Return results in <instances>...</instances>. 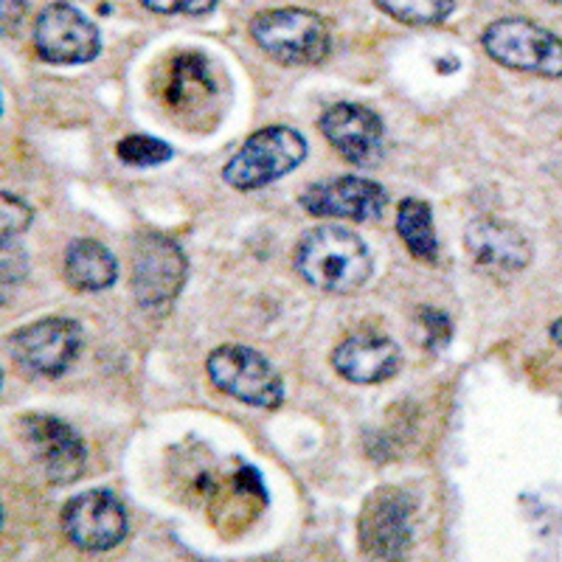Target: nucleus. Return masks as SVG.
Masks as SVG:
<instances>
[{
	"instance_id": "obj_9",
	"label": "nucleus",
	"mask_w": 562,
	"mask_h": 562,
	"mask_svg": "<svg viewBox=\"0 0 562 562\" xmlns=\"http://www.w3.org/2000/svg\"><path fill=\"white\" fill-rule=\"evenodd\" d=\"M414 498L396 486H380L360 512V551L374 560L405 557L414 537Z\"/></svg>"
},
{
	"instance_id": "obj_15",
	"label": "nucleus",
	"mask_w": 562,
	"mask_h": 562,
	"mask_svg": "<svg viewBox=\"0 0 562 562\" xmlns=\"http://www.w3.org/2000/svg\"><path fill=\"white\" fill-rule=\"evenodd\" d=\"M403 366V351L380 333H355L333 351V369L358 385H378L391 380Z\"/></svg>"
},
{
	"instance_id": "obj_5",
	"label": "nucleus",
	"mask_w": 562,
	"mask_h": 562,
	"mask_svg": "<svg viewBox=\"0 0 562 562\" xmlns=\"http://www.w3.org/2000/svg\"><path fill=\"white\" fill-rule=\"evenodd\" d=\"M484 52L504 68L535 77H562V40L551 29L526 18H501L481 34Z\"/></svg>"
},
{
	"instance_id": "obj_7",
	"label": "nucleus",
	"mask_w": 562,
	"mask_h": 562,
	"mask_svg": "<svg viewBox=\"0 0 562 562\" xmlns=\"http://www.w3.org/2000/svg\"><path fill=\"white\" fill-rule=\"evenodd\" d=\"M82 326L74 318L52 315V318L34 321L20 326L9 335L7 349L20 369L37 378H59L74 366L82 351Z\"/></svg>"
},
{
	"instance_id": "obj_25",
	"label": "nucleus",
	"mask_w": 562,
	"mask_h": 562,
	"mask_svg": "<svg viewBox=\"0 0 562 562\" xmlns=\"http://www.w3.org/2000/svg\"><path fill=\"white\" fill-rule=\"evenodd\" d=\"M23 3H26V0H3V32H9V26H18Z\"/></svg>"
},
{
	"instance_id": "obj_22",
	"label": "nucleus",
	"mask_w": 562,
	"mask_h": 562,
	"mask_svg": "<svg viewBox=\"0 0 562 562\" xmlns=\"http://www.w3.org/2000/svg\"><path fill=\"white\" fill-rule=\"evenodd\" d=\"M419 321L425 326V346L430 351H439L450 344V338H453V324H450L448 315L439 313V310L422 307Z\"/></svg>"
},
{
	"instance_id": "obj_16",
	"label": "nucleus",
	"mask_w": 562,
	"mask_h": 562,
	"mask_svg": "<svg viewBox=\"0 0 562 562\" xmlns=\"http://www.w3.org/2000/svg\"><path fill=\"white\" fill-rule=\"evenodd\" d=\"M65 281L79 293H102L119 279L115 256L97 239H74L65 250Z\"/></svg>"
},
{
	"instance_id": "obj_14",
	"label": "nucleus",
	"mask_w": 562,
	"mask_h": 562,
	"mask_svg": "<svg viewBox=\"0 0 562 562\" xmlns=\"http://www.w3.org/2000/svg\"><path fill=\"white\" fill-rule=\"evenodd\" d=\"M464 243L473 262L486 273H520L531 262L529 239L506 220L475 217L467 225Z\"/></svg>"
},
{
	"instance_id": "obj_12",
	"label": "nucleus",
	"mask_w": 562,
	"mask_h": 562,
	"mask_svg": "<svg viewBox=\"0 0 562 562\" xmlns=\"http://www.w3.org/2000/svg\"><path fill=\"white\" fill-rule=\"evenodd\" d=\"M29 448L37 456L45 479L63 486L77 481L85 470V441L68 422L48 414H29L20 419Z\"/></svg>"
},
{
	"instance_id": "obj_4",
	"label": "nucleus",
	"mask_w": 562,
	"mask_h": 562,
	"mask_svg": "<svg viewBox=\"0 0 562 562\" xmlns=\"http://www.w3.org/2000/svg\"><path fill=\"white\" fill-rule=\"evenodd\" d=\"M189 262L175 239L158 231H140L133 243L130 290L147 313H164L186 284Z\"/></svg>"
},
{
	"instance_id": "obj_23",
	"label": "nucleus",
	"mask_w": 562,
	"mask_h": 562,
	"mask_svg": "<svg viewBox=\"0 0 562 562\" xmlns=\"http://www.w3.org/2000/svg\"><path fill=\"white\" fill-rule=\"evenodd\" d=\"M149 12L158 14H209L220 0H140Z\"/></svg>"
},
{
	"instance_id": "obj_19",
	"label": "nucleus",
	"mask_w": 562,
	"mask_h": 562,
	"mask_svg": "<svg viewBox=\"0 0 562 562\" xmlns=\"http://www.w3.org/2000/svg\"><path fill=\"white\" fill-rule=\"evenodd\" d=\"M374 7L403 26H441L456 12V0H374Z\"/></svg>"
},
{
	"instance_id": "obj_17",
	"label": "nucleus",
	"mask_w": 562,
	"mask_h": 562,
	"mask_svg": "<svg viewBox=\"0 0 562 562\" xmlns=\"http://www.w3.org/2000/svg\"><path fill=\"white\" fill-rule=\"evenodd\" d=\"M396 234L405 243L411 256L422 262H434L439 256V239L434 228V209L428 200L405 198L396 205Z\"/></svg>"
},
{
	"instance_id": "obj_20",
	"label": "nucleus",
	"mask_w": 562,
	"mask_h": 562,
	"mask_svg": "<svg viewBox=\"0 0 562 562\" xmlns=\"http://www.w3.org/2000/svg\"><path fill=\"white\" fill-rule=\"evenodd\" d=\"M115 155L127 167H160L172 158V147L167 140L153 138V135H127L124 140H119Z\"/></svg>"
},
{
	"instance_id": "obj_27",
	"label": "nucleus",
	"mask_w": 562,
	"mask_h": 562,
	"mask_svg": "<svg viewBox=\"0 0 562 562\" xmlns=\"http://www.w3.org/2000/svg\"><path fill=\"white\" fill-rule=\"evenodd\" d=\"M549 3H562V0H549Z\"/></svg>"
},
{
	"instance_id": "obj_6",
	"label": "nucleus",
	"mask_w": 562,
	"mask_h": 562,
	"mask_svg": "<svg viewBox=\"0 0 562 562\" xmlns=\"http://www.w3.org/2000/svg\"><path fill=\"white\" fill-rule=\"evenodd\" d=\"M211 383L250 408L273 411L284 403V380L265 355L237 344L217 346L205 360Z\"/></svg>"
},
{
	"instance_id": "obj_21",
	"label": "nucleus",
	"mask_w": 562,
	"mask_h": 562,
	"mask_svg": "<svg viewBox=\"0 0 562 562\" xmlns=\"http://www.w3.org/2000/svg\"><path fill=\"white\" fill-rule=\"evenodd\" d=\"M0 211H3V239H18L20 234H26L34 220L32 205L23 203L20 198H12V194H3Z\"/></svg>"
},
{
	"instance_id": "obj_1",
	"label": "nucleus",
	"mask_w": 562,
	"mask_h": 562,
	"mask_svg": "<svg viewBox=\"0 0 562 562\" xmlns=\"http://www.w3.org/2000/svg\"><path fill=\"white\" fill-rule=\"evenodd\" d=\"M295 270L315 290L349 295L371 279L374 259L355 231L344 225H318L299 239Z\"/></svg>"
},
{
	"instance_id": "obj_24",
	"label": "nucleus",
	"mask_w": 562,
	"mask_h": 562,
	"mask_svg": "<svg viewBox=\"0 0 562 562\" xmlns=\"http://www.w3.org/2000/svg\"><path fill=\"white\" fill-rule=\"evenodd\" d=\"M26 276V254L18 245V239H3V288L18 284Z\"/></svg>"
},
{
	"instance_id": "obj_26",
	"label": "nucleus",
	"mask_w": 562,
	"mask_h": 562,
	"mask_svg": "<svg viewBox=\"0 0 562 562\" xmlns=\"http://www.w3.org/2000/svg\"><path fill=\"white\" fill-rule=\"evenodd\" d=\"M549 335H551V340H554V344L562 349V315L549 326Z\"/></svg>"
},
{
	"instance_id": "obj_13",
	"label": "nucleus",
	"mask_w": 562,
	"mask_h": 562,
	"mask_svg": "<svg viewBox=\"0 0 562 562\" xmlns=\"http://www.w3.org/2000/svg\"><path fill=\"white\" fill-rule=\"evenodd\" d=\"M321 133L355 167H371L383 155V122L371 108L355 102H338L326 108L318 122Z\"/></svg>"
},
{
	"instance_id": "obj_10",
	"label": "nucleus",
	"mask_w": 562,
	"mask_h": 562,
	"mask_svg": "<svg viewBox=\"0 0 562 562\" xmlns=\"http://www.w3.org/2000/svg\"><path fill=\"white\" fill-rule=\"evenodd\" d=\"M127 509L113 492L88 490L63 509V531L82 551H110L127 537Z\"/></svg>"
},
{
	"instance_id": "obj_18",
	"label": "nucleus",
	"mask_w": 562,
	"mask_h": 562,
	"mask_svg": "<svg viewBox=\"0 0 562 562\" xmlns=\"http://www.w3.org/2000/svg\"><path fill=\"white\" fill-rule=\"evenodd\" d=\"M211 93H214V79L209 74V63L200 54H183L175 59L167 88V102L175 110L198 108Z\"/></svg>"
},
{
	"instance_id": "obj_8",
	"label": "nucleus",
	"mask_w": 562,
	"mask_h": 562,
	"mask_svg": "<svg viewBox=\"0 0 562 562\" xmlns=\"http://www.w3.org/2000/svg\"><path fill=\"white\" fill-rule=\"evenodd\" d=\"M34 52L52 65L93 63L102 52V34L88 14L57 0L34 20Z\"/></svg>"
},
{
	"instance_id": "obj_3",
	"label": "nucleus",
	"mask_w": 562,
	"mask_h": 562,
	"mask_svg": "<svg viewBox=\"0 0 562 562\" xmlns=\"http://www.w3.org/2000/svg\"><path fill=\"white\" fill-rule=\"evenodd\" d=\"M304 158H307V140L299 130H256L223 167V180L237 192H256L299 169Z\"/></svg>"
},
{
	"instance_id": "obj_11",
	"label": "nucleus",
	"mask_w": 562,
	"mask_h": 562,
	"mask_svg": "<svg viewBox=\"0 0 562 562\" xmlns=\"http://www.w3.org/2000/svg\"><path fill=\"white\" fill-rule=\"evenodd\" d=\"M389 194L374 180L358 175L315 180L301 192V209L321 220H349V223H371L385 211Z\"/></svg>"
},
{
	"instance_id": "obj_2",
	"label": "nucleus",
	"mask_w": 562,
	"mask_h": 562,
	"mask_svg": "<svg viewBox=\"0 0 562 562\" xmlns=\"http://www.w3.org/2000/svg\"><path fill=\"white\" fill-rule=\"evenodd\" d=\"M250 40H254L270 59L290 68L324 63L333 48V34L321 14L310 9H268L250 20Z\"/></svg>"
}]
</instances>
